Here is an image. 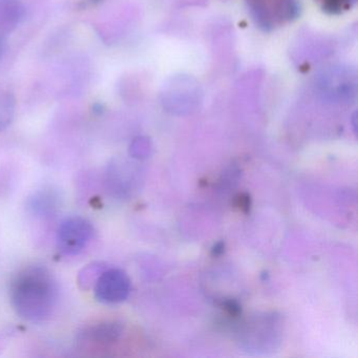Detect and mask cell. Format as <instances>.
<instances>
[{"label":"cell","mask_w":358,"mask_h":358,"mask_svg":"<svg viewBox=\"0 0 358 358\" xmlns=\"http://www.w3.org/2000/svg\"><path fill=\"white\" fill-rule=\"evenodd\" d=\"M10 297L20 317L28 322H43L57 303V282L47 268L31 266L12 280Z\"/></svg>","instance_id":"6da1fadb"},{"label":"cell","mask_w":358,"mask_h":358,"mask_svg":"<svg viewBox=\"0 0 358 358\" xmlns=\"http://www.w3.org/2000/svg\"><path fill=\"white\" fill-rule=\"evenodd\" d=\"M315 89L322 100L348 103L355 99L357 93L356 71L345 66H328L316 77Z\"/></svg>","instance_id":"7a4b0ae2"},{"label":"cell","mask_w":358,"mask_h":358,"mask_svg":"<svg viewBox=\"0 0 358 358\" xmlns=\"http://www.w3.org/2000/svg\"><path fill=\"white\" fill-rule=\"evenodd\" d=\"M282 318L276 313L253 316L240 331V341L245 349L267 352L278 347L282 339Z\"/></svg>","instance_id":"3957f363"},{"label":"cell","mask_w":358,"mask_h":358,"mask_svg":"<svg viewBox=\"0 0 358 358\" xmlns=\"http://www.w3.org/2000/svg\"><path fill=\"white\" fill-rule=\"evenodd\" d=\"M249 14L262 30L273 31L296 20L297 0H246Z\"/></svg>","instance_id":"277c9868"},{"label":"cell","mask_w":358,"mask_h":358,"mask_svg":"<svg viewBox=\"0 0 358 358\" xmlns=\"http://www.w3.org/2000/svg\"><path fill=\"white\" fill-rule=\"evenodd\" d=\"M202 92L200 85L192 77H173L163 87L162 104L169 112L185 114L200 103Z\"/></svg>","instance_id":"5b68a950"},{"label":"cell","mask_w":358,"mask_h":358,"mask_svg":"<svg viewBox=\"0 0 358 358\" xmlns=\"http://www.w3.org/2000/svg\"><path fill=\"white\" fill-rule=\"evenodd\" d=\"M93 234V225L85 217H66L57 228L58 250L64 255H79L85 250Z\"/></svg>","instance_id":"8992f818"},{"label":"cell","mask_w":358,"mask_h":358,"mask_svg":"<svg viewBox=\"0 0 358 358\" xmlns=\"http://www.w3.org/2000/svg\"><path fill=\"white\" fill-rule=\"evenodd\" d=\"M94 292L100 303H122L131 293V280L124 271L117 268L104 270L94 284Z\"/></svg>","instance_id":"52a82bcc"},{"label":"cell","mask_w":358,"mask_h":358,"mask_svg":"<svg viewBox=\"0 0 358 358\" xmlns=\"http://www.w3.org/2000/svg\"><path fill=\"white\" fill-rule=\"evenodd\" d=\"M123 334V327L119 322H100L90 327L81 334L83 341L95 343V345H110L120 339Z\"/></svg>","instance_id":"ba28073f"},{"label":"cell","mask_w":358,"mask_h":358,"mask_svg":"<svg viewBox=\"0 0 358 358\" xmlns=\"http://www.w3.org/2000/svg\"><path fill=\"white\" fill-rule=\"evenodd\" d=\"M20 3L16 0H0V29L10 30L20 17Z\"/></svg>","instance_id":"9c48e42d"},{"label":"cell","mask_w":358,"mask_h":358,"mask_svg":"<svg viewBox=\"0 0 358 358\" xmlns=\"http://www.w3.org/2000/svg\"><path fill=\"white\" fill-rule=\"evenodd\" d=\"M14 116V100L8 94L0 93V131L11 124Z\"/></svg>","instance_id":"30bf717a"},{"label":"cell","mask_w":358,"mask_h":358,"mask_svg":"<svg viewBox=\"0 0 358 358\" xmlns=\"http://www.w3.org/2000/svg\"><path fill=\"white\" fill-rule=\"evenodd\" d=\"M318 5L327 13L341 14L355 5L356 0H316Z\"/></svg>","instance_id":"8fae6325"},{"label":"cell","mask_w":358,"mask_h":358,"mask_svg":"<svg viewBox=\"0 0 358 358\" xmlns=\"http://www.w3.org/2000/svg\"><path fill=\"white\" fill-rule=\"evenodd\" d=\"M148 150H150L148 142L145 141V139H143V138H140V139L134 141L133 145L131 148V154L135 158L143 159L148 154Z\"/></svg>","instance_id":"7c38bea8"},{"label":"cell","mask_w":358,"mask_h":358,"mask_svg":"<svg viewBox=\"0 0 358 358\" xmlns=\"http://www.w3.org/2000/svg\"><path fill=\"white\" fill-rule=\"evenodd\" d=\"M238 205L240 209H242L243 211H247L249 209V206H250V200H249V196L247 194H241L238 199Z\"/></svg>","instance_id":"4fadbf2b"},{"label":"cell","mask_w":358,"mask_h":358,"mask_svg":"<svg viewBox=\"0 0 358 358\" xmlns=\"http://www.w3.org/2000/svg\"><path fill=\"white\" fill-rule=\"evenodd\" d=\"M223 243H220V244H217V246L215 247V249H213V253H215V255H220V253L223 252Z\"/></svg>","instance_id":"5bb4252c"},{"label":"cell","mask_w":358,"mask_h":358,"mask_svg":"<svg viewBox=\"0 0 358 358\" xmlns=\"http://www.w3.org/2000/svg\"><path fill=\"white\" fill-rule=\"evenodd\" d=\"M3 52V43H1V39H0V54Z\"/></svg>","instance_id":"9a60e30c"}]
</instances>
